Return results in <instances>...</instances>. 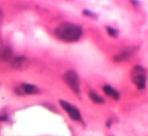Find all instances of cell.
<instances>
[{
	"mask_svg": "<svg viewBox=\"0 0 148 136\" xmlns=\"http://www.w3.org/2000/svg\"><path fill=\"white\" fill-rule=\"evenodd\" d=\"M54 33L60 39L67 43H73L80 39L83 34V29L80 25L70 22L60 23L54 30Z\"/></svg>",
	"mask_w": 148,
	"mask_h": 136,
	"instance_id": "cell-1",
	"label": "cell"
},
{
	"mask_svg": "<svg viewBox=\"0 0 148 136\" xmlns=\"http://www.w3.org/2000/svg\"><path fill=\"white\" fill-rule=\"evenodd\" d=\"M132 81L139 90H143L146 85V71L143 67L135 66L131 71Z\"/></svg>",
	"mask_w": 148,
	"mask_h": 136,
	"instance_id": "cell-2",
	"label": "cell"
},
{
	"mask_svg": "<svg viewBox=\"0 0 148 136\" xmlns=\"http://www.w3.org/2000/svg\"><path fill=\"white\" fill-rule=\"evenodd\" d=\"M64 83L67 84L75 93H80V81H79V77H78L77 73L75 71L71 70L68 71L64 74L62 76Z\"/></svg>",
	"mask_w": 148,
	"mask_h": 136,
	"instance_id": "cell-3",
	"label": "cell"
},
{
	"mask_svg": "<svg viewBox=\"0 0 148 136\" xmlns=\"http://www.w3.org/2000/svg\"><path fill=\"white\" fill-rule=\"evenodd\" d=\"M60 104L64 110L67 111L68 114H69V116L72 118V119L76 120V121H82L81 113H80V111L78 110L75 106H73V105H71L70 103L66 102V101H64V100H60Z\"/></svg>",
	"mask_w": 148,
	"mask_h": 136,
	"instance_id": "cell-4",
	"label": "cell"
},
{
	"mask_svg": "<svg viewBox=\"0 0 148 136\" xmlns=\"http://www.w3.org/2000/svg\"><path fill=\"white\" fill-rule=\"evenodd\" d=\"M29 62L25 57H15L11 60V67L17 70H23L27 68Z\"/></svg>",
	"mask_w": 148,
	"mask_h": 136,
	"instance_id": "cell-5",
	"label": "cell"
},
{
	"mask_svg": "<svg viewBox=\"0 0 148 136\" xmlns=\"http://www.w3.org/2000/svg\"><path fill=\"white\" fill-rule=\"evenodd\" d=\"M13 59V53L10 47H2L0 49V61L2 62H9Z\"/></svg>",
	"mask_w": 148,
	"mask_h": 136,
	"instance_id": "cell-6",
	"label": "cell"
},
{
	"mask_svg": "<svg viewBox=\"0 0 148 136\" xmlns=\"http://www.w3.org/2000/svg\"><path fill=\"white\" fill-rule=\"evenodd\" d=\"M103 91L105 92L106 95L110 96V97L114 98L115 100H118V99L120 98V94H119L118 92L116 91V90L113 89V88H112L111 86H109V85L104 86V87H103Z\"/></svg>",
	"mask_w": 148,
	"mask_h": 136,
	"instance_id": "cell-7",
	"label": "cell"
},
{
	"mask_svg": "<svg viewBox=\"0 0 148 136\" xmlns=\"http://www.w3.org/2000/svg\"><path fill=\"white\" fill-rule=\"evenodd\" d=\"M21 88H22V91H23V93L29 94V95L39 93L38 88L35 87V86H33V85H30V84H22Z\"/></svg>",
	"mask_w": 148,
	"mask_h": 136,
	"instance_id": "cell-8",
	"label": "cell"
},
{
	"mask_svg": "<svg viewBox=\"0 0 148 136\" xmlns=\"http://www.w3.org/2000/svg\"><path fill=\"white\" fill-rule=\"evenodd\" d=\"M132 53H133V51H130V49H125V51H123L119 55L114 57V61H115V62H121V61L128 60L129 57L132 55Z\"/></svg>",
	"mask_w": 148,
	"mask_h": 136,
	"instance_id": "cell-9",
	"label": "cell"
},
{
	"mask_svg": "<svg viewBox=\"0 0 148 136\" xmlns=\"http://www.w3.org/2000/svg\"><path fill=\"white\" fill-rule=\"evenodd\" d=\"M89 96H90L91 100H92L94 103H97V104H101V103H104V99L102 98L101 96H99L97 93H95V92H93V91L90 92Z\"/></svg>",
	"mask_w": 148,
	"mask_h": 136,
	"instance_id": "cell-10",
	"label": "cell"
},
{
	"mask_svg": "<svg viewBox=\"0 0 148 136\" xmlns=\"http://www.w3.org/2000/svg\"><path fill=\"white\" fill-rule=\"evenodd\" d=\"M106 29H107L109 35L113 36V37H116V36H117V33H118V32H117L116 29H114V28L110 27V26H107V27H106Z\"/></svg>",
	"mask_w": 148,
	"mask_h": 136,
	"instance_id": "cell-11",
	"label": "cell"
},
{
	"mask_svg": "<svg viewBox=\"0 0 148 136\" xmlns=\"http://www.w3.org/2000/svg\"><path fill=\"white\" fill-rule=\"evenodd\" d=\"M84 14H87V15H89V16H92V17L96 16V14H95V13H92L91 11H89V10H84Z\"/></svg>",
	"mask_w": 148,
	"mask_h": 136,
	"instance_id": "cell-12",
	"label": "cell"
},
{
	"mask_svg": "<svg viewBox=\"0 0 148 136\" xmlns=\"http://www.w3.org/2000/svg\"><path fill=\"white\" fill-rule=\"evenodd\" d=\"M2 19H3V12H2V10L0 9V22L2 21Z\"/></svg>",
	"mask_w": 148,
	"mask_h": 136,
	"instance_id": "cell-13",
	"label": "cell"
},
{
	"mask_svg": "<svg viewBox=\"0 0 148 136\" xmlns=\"http://www.w3.org/2000/svg\"><path fill=\"white\" fill-rule=\"evenodd\" d=\"M111 124H112L111 121H108L107 122V126H108V127H110V126H111Z\"/></svg>",
	"mask_w": 148,
	"mask_h": 136,
	"instance_id": "cell-14",
	"label": "cell"
}]
</instances>
